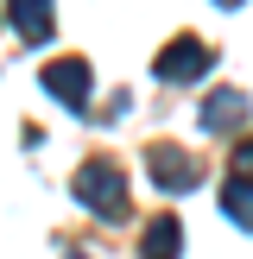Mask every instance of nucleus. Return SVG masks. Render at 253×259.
Wrapping results in <instances>:
<instances>
[{"label":"nucleus","mask_w":253,"mask_h":259,"mask_svg":"<svg viewBox=\"0 0 253 259\" xmlns=\"http://www.w3.org/2000/svg\"><path fill=\"white\" fill-rule=\"evenodd\" d=\"M240 108H247V101H240V89H222V95L209 101V108H202V126H228V120H240Z\"/></svg>","instance_id":"nucleus-7"},{"label":"nucleus","mask_w":253,"mask_h":259,"mask_svg":"<svg viewBox=\"0 0 253 259\" xmlns=\"http://www.w3.org/2000/svg\"><path fill=\"white\" fill-rule=\"evenodd\" d=\"M45 89L63 101V108H89V63H82V57H57V63H45Z\"/></svg>","instance_id":"nucleus-3"},{"label":"nucleus","mask_w":253,"mask_h":259,"mask_svg":"<svg viewBox=\"0 0 253 259\" xmlns=\"http://www.w3.org/2000/svg\"><path fill=\"white\" fill-rule=\"evenodd\" d=\"M177 253H184V228H177V215L146 222V234H139V259H177Z\"/></svg>","instance_id":"nucleus-5"},{"label":"nucleus","mask_w":253,"mask_h":259,"mask_svg":"<svg viewBox=\"0 0 253 259\" xmlns=\"http://www.w3.org/2000/svg\"><path fill=\"white\" fill-rule=\"evenodd\" d=\"M209 63H215V51L202 38H177L171 51H158V82H196Z\"/></svg>","instance_id":"nucleus-2"},{"label":"nucleus","mask_w":253,"mask_h":259,"mask_svg":"<svg viewBox=\"0 0 253 259\" xmlns=\"http://www.w3.org/2000/svg\"><path fill=\"white\" fill-rule=\"evenodd\" d=\"M7 19L19 25L32 45H45L51 38V0H7Z\"/></svg>","instance_id":"nucleus-6"},{"label":"nucleus","mask_w":253,"mask_h":259,"mask_svg":"<svg viewBox=\"0 0 253 259\" xmlns=\"http://www.w3.org/2000/svg\"><path fill=\"white\" fill-rule=\"evenodd\" d=\"M222 7H240V0H222Z\"/></svg>","instance_id":"nucleus-8"},{"label":"nucleus","mask_w":253,"mask_h":259,"mask_svg":"<svg viewBox=\"0 0 253 259\" xmlns=\"http://www.w3.org/2000/svg\"><path fill=\"white\" fill-rule=\"evenodd\" d=\"M76 196L95 215H126V171L114 158H89L82 171H76Z\"/></svg>","instance_id":"nucleus-1"},{"label":"nucleus","mask_w":253,"mask_h":259,"mask_svg":"<svg viewBox=\"0 0 253 259\" xmlns=\"http://www.w3.org/2000/svg\"><path fill=\"white\" fill-rule=\"evenodd\" d=\"M146 164H152V177H158V190H190L202 177V164L190 158V152H171V146H152Z\"/></svg>","instance_id":"nucleus-4"}]
</instances>
